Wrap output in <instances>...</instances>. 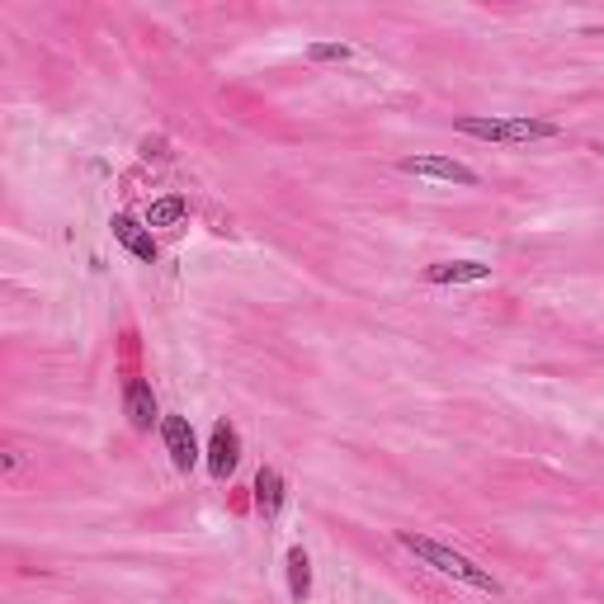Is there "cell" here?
I'll list each match as a JSON object with an SVG mask.
<instances>
[{
	"mask_svg": "<svg viewBox=\"0 0 604 604\" xmlns=\"http://www.w3.org/2000/svg\"><path fill=\"white\" fill-rule=\"evenodd\" d=\"M397 543L407 553H415L425 567H435L439 577H454V581H463L472 585V591H486V595H500V581L492 577L486 567H478L472 557H463L458 548H449V543H439V539H425V534H411V529H397Z\"/></svg>",
	"mask_w": 604,
	"mask_h": 604,
	"instance_id": "cell-1",
	"label": "cell"
},
{
	"mask_svg": "<svg viewBox=\"0 0 604 604\" xmlns=\"http://www.w3.org/2000/svg\"><path fill=\"white\" fill-rule=\"evenodd\" d=\"M454 128L463 137L492 142V147H524V142H548V137L563 133L553 119H529V113H515V119H496V113H463V119H454Z\"/></svg>",
	"mask_w": 604,
	"mask_h": 604,
	"instance_id": "cell-2",
	"label": "cell"
},
{
	"mask_svg": "<svg viewBox=\"0 0 604 604\" xmlns=\"http://www.w3.org/2000/svg\"><path fill=\"white\" fill-rule=\"evenodd\" d=\"M397 170H407V176H421V180H444V184H463L472 190L478 184V170L454 161V156H435V152H415V156H401Z\"/></svg>",
	"mask_w": 604,
	"mask_h": 604,
	"instance_id": "cell-3",
	"label": "cell"
},
{
	"mask_svg": "<svg viewBox=\"0 0 604 604\" xmlns=\"http://www.w3.org/2000/svg\"><path fill=\"white\" fill-rule=\"evenodd\" d=\"M204 463H208V472L218 482H227L237 472V463H241V430L232 425V421H218L213 425V435H208V449H204Z\"/></svg>",
	"mask_w": 604,
	"mask_h": 604,
	"instance_id": "cell-4",
	"label": "cell"
},
{
	"mask_svg": "<svg viewBox=\"0 0 604 604\" xmlns=\"http://www.w3.org/2000/svg\"><path fill=\"white\" fill-rule=\"evenodd\" d=\"M161 444H166L170 463H176L180 472H190L198 458H204V449H198V435H194V425H190V415H166V421H161Z\"/></svg>",
	"mask_w": 604,
	"mask_h": 604,
	"instance_id": "cell-5",
	"label": "cell"
},
{
	"mask_svg": "<svg viewBox=\"0 0 604 604\" xmlns=\"http://www.w3.org/2000/svg\"><path fill=\"white\" fill-rule=\"evenodd\" d=\"M123 415H128V425H133L137 435H147L152 425L166 421L161 407H156V392H152L147 378H128V387H123Z\"/></svg>",
	"mask_w": 604,
	"mask_h": 604,
	"instance_id": "cell-6",
	"label": "cell"
},
{
	"mask_svg": "<svg viewBox=\"0 0 604 604\" xmlns=\"http://www.w3.org/2000/svg\"><path fill=\"white\" fill-rule=\"evenodd\" d=\"M492 279V265L482 261H435L425 269V283L435 289H458V283H486Z\"/></svg>",
	"mask_w": 604,
	"mask_h": 604,
	"instance_id": "cell-7",
	"label": "cell"
},
{
	"mask_svg": "<svg viewBox=\"0 0 604 604\" xmlns=\"http://www.w3.org/2000/svg\"><path fill=\"white\" fill-rule=\"evenodd\" d=\"M113 241L128 251V255H137L142 265H152L156 261V241H152V227L147 222H137V218H128V213H113Z\"/></svg>",
	"mask_w": 604,
	"mask_h": 604,
	"instance_id": "cell-8",
	"label": "cell"
},
{
	"mask_svg": "<svg viewBox=\"0 0 604 604\" xmlns=\"http://www.w3.org/2000/svg\"><path fill=\"white\" fill-rule=\"evenodd\" d=\"M255 510L265 515V520H279V510H283V500H289V482H283V472L279 468H261L255 472Z\"/></svg>",
	"mask_w": 604,
	"mask_h": 604,
	"instance_id": "cell-9",
	"label": "cell"
},
{
	"mask_svg": "<svg viewBox=\"0 0 604 604\" xmlns=\"http://www.w3.org/2000/svg\"><path fill=\"white\" fill-rule=\"evenodd\" d=\"M184 218H190V198L184 194H166L147 208V227H180Z\"/></svg>",
	"mask_w": 604,
	"mask_h": 604,
	"instance_id": "cell-10",
	"label": "cell"
},
{
	"mask_svg": "<svg viewBox=\"0 0 604 604\" xmlns=\"http://www.w3.org/2000/svg\"><path fill=\"white\" fill-rule=\"evenodd\" d=\"M289 595L302 604L312 600V557L302 548H289Z\"/></svg>",
	"mask_w": 604,
	"mask_h": 604,
	"instance_id": "cell-11",
	"label": "cell"
},
{
	"mask_svg": "<svg viewBox=\"0 0 604 604\" xmlns=\"http://www.w3.org/2000/svg\"><path fill=\"white\" fill-rule=\"evenodd\" d=\"M307 57H312V62H350L354 48H350V43H312Z\"/></svg>",
	"mask_w": 604,
	"mask_h": 604,
	"instance_id": "cell-12",
	"label": "cell"
},
{
	"mask_svg": "<svg viewBox=\"0 0 604 604\" xmlns=\"http://www.w3.org/2000/svg\"><path fill=\"white\" fill-rule=\"evenodd\" d=\"M142 156H166V142L161 137H156V142L147 137V142H142Z\"/></svg>",
	"mask_w": 604,
	"mask_h": 604,
	"instance_id": "cell-13",
	"label": "cell"
}]
</instances>
